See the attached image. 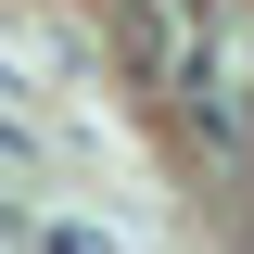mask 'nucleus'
Returning a JSON list of instances; mask_svg holds the SVG:
<instances>
[{"mask_svg":"<svg viewBox=\"0 0 254 254\" xmlns=\"http://www.w3.org/2000/svg\"><path fill=\"white\" fill-rule=\"evenodd\" d=\"M102 13H115L127 64H140L153 89H178L190 64H203V13H190V0H102Z\"/></svg>","mask_w":254,"mask_h":254,"instance_id":"1","label":"nucleus"},{"mask_svg":"<svg viewBox=\"0 0 254 254\" xmlns=\"http://www.w3.org/2000/svg\"><path fill=\"white\" fill-rule=\"evenodd\" d=\"M38 254H115L102 229H76V216H38Z\"/></svg>","mask_w":254,"mask_h":254,"instance_id":"2","label":"nucleus"}]
</instances>
